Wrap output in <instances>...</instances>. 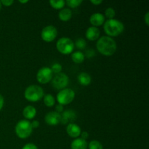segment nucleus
Masks as SVG:
<instances>
[{
	"label": "nucleus",
	"mask_w": 149,
	"mask_h": 149,
	"mask_svg": "<svg viewBox=\"0 0 149 149\" xmlns=\"http://www.w3.org/2000/svg\"><path fill=\"white\" fill-rule=\"evenodd\" d=\"M75 97V93L73 90L69 88H65L61 90L57 95V100L58 104L62 106L71 103Z\"/></svg>",
	"instance_id": "423d86ee"
},
{
	"label": "nucleus",
	"mask_w": 149,
	"mask_h": 149,
	"mask_svg": "<svg viewBox=\"0 0 149 149\" xmlns=\"http://www.w3.org/2000/svg\"><path fill=\"white\" fill-rule=\"evenodd\" d=\"M1 4H4V6L6 7H9V6H11L12 4H13V0H1Z\"/></svg>",
	"instance_id": "c85d7f7f"
},
{
	"label": "nucleus",
	"mask_w": 149,
	"mask_h": 149,
	"mask_svg": "<svg viewBox=\"0 0 149 149\" xmlns=\"http://www.w3.org/2000/svg\"><path fill=\"white\" fill-rule=\"evenodd\" d=\"M49 3L54 9H56V10L62 9L65 4V1H64V0H59V1L50 0V1H49Z\"/></svg>",
	"instance_id": "412c9836"
},
{
	"label": "nucleus",
	"mask_w": 149,
	"mask_h": 149,
	"mask_svg": "<svg viewBox=\"0 0 149 149\" xmlns=\"http://www.w3.org/2000/svg\"><path fill=\"white\" fill-rule=\"evenodd\" d=\"M69 82V78L64 73H59L55 74V77L52 79V85L56 90H63Z\"/></svg>",
	"instance_id": "0eeeda50"
},
{
	"label": "nucleus",
	"mask_w": 149,
	"mask_h": 149,
	"mask_svg": "<svg viewBox=\"0 0 149 149\" xmlns=\"http://www.w3.org/2000/svg\"><path fill=\"white\" fill-rule=\"evenodd\" d=\"M51 70H52V73H55V74H58L59 73H61L62 71V65L58 63H55L53 65L51 66Z\"/></svg>",
	"instance_id": "393cba45"
},
{
	"label": "nucleus",
	"mask_w": 149,
	"mask_h": 149,
	"mask_svg": "<svg viewBox=\"0 0 149 149\" xmlns=\"http://www.w3.org/2000/svg\"><path fill=\"white\" fill-rule=\"evenodd\" d=\"M44 103L48 107H52L55 105V97L50 94H47L44 96Z\"/></svg>",
	"instance_id": "aec40b11"
},
{
	"label": "nucleus",
	"mask_w": 149,
	"mask_h": 149,
	"mask_svg": "<svg viewBox=\"0 0 149 149\" xmlns=\"http://www.w3.org/2000/svg\"><path fill=\"white\" fill-rule=\"evenodd\" d=\"M96 47L100 53L106 56H111L116 52L117 45L114 39L108 36L100 37L97 40Z\"/></svg>",
	"instance_id": "f257e3e1"
},
{
	"label": "nucleus",
	"mask_w": 149,
	"mask_h": 149,
	"mask_svg": "<svg viewBox=\"0 0 149 149\" xmlns=\"http://www.w3.org/2000/svg\"><path fill=\"white\" fill-rule=\"evenodd\" d=\"M1 1H0V10H1Z\"/></svg>",
	"instance_id": "e433bc0d"
},
{
	"label": "nucleus",
	"mask_w": 149,
	"mask_h": 149,
	"mask_svg": "<svg viewBox=\"0 0 149 149\" xmlns=\"http://www.w3.org/2000/svg\"><path fill=\"white\" fill-rule=\"evenodd\" d=\"M15 133L17 137L22 139L29 138L31 134L32 128L31 122L28 120H20L17 123L15 126Z\"/></svg>",
	"instance_id": "20e7f679"
},
{
	"label": "nucleus",
	"mask_w": 149,
	"mask_h": 149,
	"mask_svg": "<svg viewBox=\"0 0 149 149\" xmlns=\"http://www.w3.org/2000/svg\"><path fill=\"white\" fill-rule=\"evenodd\" d=\"M25 98L31 102H36L44 97V90L40 86L32 84L26 89L24 93Z\"/></svg>",
	"instance_id": "7ed1b4c3"
},
{
	"label": "nucleus",
	"mask_w": 149,
	"mask_h": 149,
	"mask_svg": "<svg viewBox=\"0 0 149 149\" xmlns=\"http://www.w3.org/2000/svg\"><path fill=\"white\" fill-rule=\"evenodd\" d=\"M79 83L83 86H87L91 82V77L86 72H81L77 77Z\"/></svg>",
	"instance_id": "f3484780"
},
{
	"label": "nucleus",
	"mask_w": 149,
	"mask_h": 149,
	"mask_svg": "<svg viewBox=\"0 0 149 149\" xmlns=\"http://www.w3.org/2000/svg\"><path fill=\"white\" fill-rule=\"evenodd\" d=\"M75 45L78 49H83L85 48L86 45H87V42H86V41L83 38H79V39L76 40Z\"/></svg>",
	"instance_id": "b1692460"
},
{
	"label": "nucleus",
	"mask_w": 149,
	"mask_h": 149,
	"mask_svg": "<svg viewBox=\"0 0 149 149\" xmlns=\"http://www.w3.org/2000/svg\"><path fill=\"white\" fill-rule=\"evenodd\" d=\"M61 114L56 111H50L45 117V121L47 125L55 126L61 122Z\"/></svg>",
	"instance_id": "9b49d317"
},
{
	"label": "nucleus",
	"mask_w": 149,
	"mask_h": 149,
	"mask_svg": "<svg viewBox=\"0 0 149 149\" xmlns=\"http://www.w3.org/2000/svg\"><path fill=\"white\" fill-rule=\"evenodd\" d=\"M81 139H83V140H87V138H88V137H89V134H88V132H81Z\"/></svg>",
	"instance_id": "7c9ffc66"
},
{
	"label": "nucleus",
	"mask_w": 149,
	"mask_h": 149,
	"mask_svg": "<svg viewBox=\"0 0 149 149\" xmlns=\"http://www.w3.org/2000/svg\"><path fill=\"white\" fill-rule=\"evenodd\" d=\"M28 0H26V1H21V0H20V1H19V2L20 3H23V4H24V3H27L28 2Z\"/></svg>",
	"instance_id": "c9c22d12"
},
{
	"label": "nucleus",
	"mask_w": 149,
	"mask_h": 149,
	"mask_svg": "<svg viewBox=\"0 0 149 149\" xmlns=\"http://www.w3.org/2000/svg\"><path fill=\"white\" fill-rule=\"evenodd\" d=\"M86 37L87 39L90 41L97 40L100 36V31L97 27L95 26H91L89 27L86 31Z\"/></svg>",
	"instance_id": "4468645a"
},
{
	"label": "nucleus",
	"mask_w": 149,
	"mask_h": 149,
	"mask_svg": "<svg viewBox=\"0 0 149 149\" xmlns=\"http://www.w3.org/2000/svg\"><path fill=\"white\" fill-rule=\"evenodd\" d=\"M95 50L93 49H88L86 50L85 52V55H84V56L87 57V58H93V56L95 55Z\"/></svg>",
	"instance_id": "bb28decb"
},
{
	"label": "nucleus",
	"mask_w": 149,
	"mask_h": 149,
	"mask_svg": "<svg viewBox=\"0 0 149 149\" xmlns=\"http://www.w3.org/2000/svg\"><path fill=\"white\" fill-rule=\"evenodd\" d=\"M148 16H149V13H147L145 15V22L146 23L147 26H148L149 21H148Z\"/></svg>",
	"instance_id": "f704fd0d"
},
{
	"label": "nucleus",
	"mask_w": 149,
	"mask_h": 149,
	"mask_svg": "<svg viewBox=\"0 0 149 149\" xmlns=\"http://www.w3.org/2000/svg\"><path fill=\"white\" fill-rule=\"evenodd\" d=\"M22 149H38L37 146L33 143H27L23 147Z\"/></svg>",
	"instance_id": "cd10ccee"
},
{
	"label": "nucleus",
	"mask_w": 149,
	"mask_h": 149,
	"mask_svg": "<svg viewBox=\"0 0 149 149\" xmlns=\"http://www.w3.org/2000/svg\"><path fill=\"white\" fill-rule=\"evenodd\" d=\"M87 147H88L89 149H103V145L99 141H95V140L92 141L88 144Z\"/></svg>",
	"instance_id": "4be33fe9"
},
{
	"label": "nucleus",
	"mask_w": 149,
	"mask_h": 149,
	"mask_svg": "<svg viewBox=\"0 0 149 149\" xmlns=\"http://www.w3.org/2000/svg\"><path fill=\"white\" fill-rule=\"evenodd\" d=\"M58 17L62 21H68L72 17V11L69 8H63L58 13Z\"/></svg>",
	"instance_id": "a211bd4d"
},
{
	"label": "nucleus",
	"mask_w": 149,
	"mask_h": 149,
	"mask_svg": "<svg viewBox=\"0 0 149 149\" xmlns=\"http://www.w3.org/2000/svg\"><path fill=\"white\" fill-rule=\"evenodd\" d=\"M58 35V31L54 26H47L44 28L41 33L42 39L45 42H52Z\"/></svg>",
	"instance_id": "1a4fd4ad"
},
{
	"label": "nucleus",
	"mask_w": 149,
	"mask_h": 149,
	"mask_svg": "<svg viewBox=\"0 0 149 149\" xmlns=\"http://www.w3.org/2000/svg\"><path fill=\"white\" fill-rule=\"evenodd\" d=\"M77 118V113L74 111V110H66L65 111H63L62 115H61V122L63 125H66V124H71L74 123L76 121Z\"/></svg>",
	"instance_id": "9d476101"
},
{
	"label": "nucleus",
	"mask_w": 149,
	"mask_h": 149,
	"mask_svg": "<svg viewBox=\"0 0 149 149\" xmlns=\"http://www.w3.org/2000/svg\"><path fill=\"white\" fill-rule=\"evenodd\" d=\"M53 73L49 67H43L38 71L36 79L41 84H47L52 80Z\"/></svg>",
	"instance_id": "6e6552de"
},
{
	"label": "nucleus",
	"mask_w": 149,
	"mask_h": 149,
	"mask_svg": "<svg viewBox=\"0 0 149 149\" xmlns=\"http://www.w3.org/2000/svg\"><path fill=\"white\" fill-rule=\"evenodd\" d=\"M66 132L68 135L71 138H77L81 135V128L79 126L74 123L68 124L66 127Z\"/></svg>",
	"instance_id": "f8f14e48"
},
{
	"label": "nucleus",
	"mask_w": 149,
	"mask_h": 149,
	"mask_svg": "<svg viewBox=\"0 0 149 149\" xmlns=\"http://www.w3.org/2000/svg\"><path fill=\"white\" fill-rule=\"evenodd\" d=\"M55 111L58 112V113H61V112L63 111V106L61 104H58L55 106Z\"/></svg>",
	"instance_id": "c756f323"
},
{
	"label": "nucleus",
	"mask_w": 149,
	"mask_h": 149,
	"mask_svg": "<svg viewBox=\"0 0 149 149\" xmlns=\"http://www.w3.org/2000/svg\"><path fill=\"white\" fill-rule=\"evenodd\" d=\"M36 114V110L33 106H27L24 108L23 111V115L26 119H32L35 117Z\"/></svg>",
	"instance_id": "dca6fc26"
},
{
	"label": "nucleus",
	"mask_w": 149,
	"mask_h": 149,
	"mask_svg": "<svg viewBox=\"0 0 149 149\" xmlns=\"http://www.w3.org/2000/svg\"><path fill=\"white\" fill-rule=\"evenodd\" d=\"M82 3V0H67L65 4L71 8H76Z\"/></svg>",
	"instance_id": "5701e85b"
},
{
	"label": "nucleus",
	"mask_w": 149,
	"mask_h": 149,
	"mask_svg": "<svg viewBox=\"0 0 149 149\" xmlns=\"http://www.w3.org/2000/svg\"><path fill=\"white\" fill-rule=\"evenodd\" d=\"M87 142L85 140L81 139V138H77L71 142V149H87Z\"/></svg>",
	"instance_id": "2eb2a0df"
},
{
	"label": "nucleus",
	"mask_w": 149,
	"mask_h": 149,
	"mask_svg": "<svg viewBox=\"0 0 149 149\" xmlns=\"http://www.w3.org/2000/svg\"><path fill=\"white\" fill-rule=\"evenodd\" d=\"M32 128H37L39 126V122L36 120H33V122H31Z\"/></svg>",
	"instance_id": "2f4dec72"
},
{
	"label": "nucleus",
	"mask_w": 149,
	"mask_h": 149,
	"mask_svg": "<svg viewBox=\"0 0 149 149\" xmlns=\"http://www.w3.org/2000/svg\"><path fill=\"white\" fill-rule=\"evenodd\" d=\"M56 47L61 53L68 55L74 50V43L70 38L62 37L57 42Z\"/></svg>",
	"instance_id": "39448f33"
},
{
	"label": "nucleus",
	"mask_w": 149,
	"mask_h": 149,
	"mask_svg": "<svg viewBox=\"0 0 149 149\" xmlns=\"http://www.w3.org/2000/svg\"><path fill=\"white\" fill-rule=\"evenodd\" d=\"M105 32L108 36H117L123 32L125 26L123 23L116 19H109L106 20L103 26Z\"/></svg>",
	"instance_id": "f03ea898"
},
{
	"label": "nucleus",
	"mask_w": 149,
	"mask_h": 149,
	"mask_svg": "<svg viewBox=\"0 0 149 149\" xmlns=\"http://www.w3.org/2000/svg\"><path fill=\"white\" fill-rule=\"evenodd\" d=\"M105 21V16L100 13H93L90 17V22L93 26L97 27V26H101Z\"/></svg>",
	"instance_id": "ddd939ff"
},
{
	"label": "nucleus",
	"mask_w": 149,
	"mask_h": 149,
	"mask_svg": "<svg viewBox=\"0 0 149 149\" xmlns=\"http://www.w3.org/2000/svg\"><path fill=\"white\" fill-rule=\"evenodd\" d=\"M105 15H106V17H108L109 19H113L116 15V13H115L114 9H113L112 7H109L105 11Z\"/></svg>",
	"instance_id": "a878e982"
},
{
	"label": "nucleus",
	"mask_w": 149,
	"mask_h": 149,
	"mask_svg": "<svg viewBox=\"0 0 149 149\" xmlns=\"http://www.w3.org/2000/svg\"><path fill=\"white\" fill-rule=\"evenodd\" d=\"M84 54L80 51H77L71 54V59L76 63H81L84 61Z\"/></svg>",
	"instance_id": "6ab92c4d"
},
{
	"label": "nucleus",
	"mask_w": 149,
	"mask_h": 149,
	"mask_svg": "<svg viewBox=\"0 0 149 149\" xmlns=\"http://www.w3.org/2000/svg\"><path fill=\"white\" fill-rule=\"evenodd\" d=\"M90 2L93 3V4H96V5H98V4H101L103 2L102 0H90Z\"/></svg>",
	"instance_id": "473e14b6"
},
{
	"label": "nucleus",
	"mask_w": 149,
	"mask_h": 149,
	"mask_svg": "<svg viewBox=\"0 0 149 149\" xmlns=\"http://www.w3.org/2000/svg\"><path fill=\"white\" fill-rule=\"evenodd\" d=\"M4 97H2L1 95H0V111L3 108V106H4Z\"/></svg>",
	"instance_id": "72a5a7b5"
}]
</instances>
